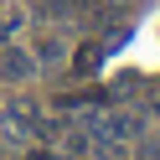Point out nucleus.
Here are the masks:
<instances>
[{"label": "nucleus", "mask_w": 160, "mask_h": 160, "mask_svg": "<svg viewBox=\"0 0 160 160\" xmlns=\"http://www.w3.org/2000/svg\"><path fill=\"white\" fill-rule=\"evenodd\" d=\"M98 62H103V47H98V42H93V47H83V52H78V57H72V72H78V78H88V72H93V67H98Z\"/></svg>", "instance_id": "nucleus-3"}, {"label": "nucleus", "mask_w": 160, "mask_h": 160, "mask_svg": "<svg viewBox=\"0 0 160 160\" xmlns=\"http://www.w3.org/2000/svg\"><path fill=\"white\" fill-rule=\"evenodd\" d=\"M134 160H160V139H150V145L134 150Z\"/></svg>", "instance_id": "nucleus-5"}, {"label": "nucleus", "mask_w": 160, "mask_h": 160, "mask_svg": "<svg viewBox=\"0 0 160 160\" xmlns=\"http://www.w3.org/2000/svg\"><path fill=\"white\" fill-rule=\"evenodd\" d=\"M0 129H5V134L11 139H26V134H36V119H31V108H5V114H0Z\"/></svg>", "instance_id": "nucleus-2"}, {"label": "nucleus", "mask_w": 160, "mask_h": 160, "mask_svg": "<svg viewBox=\"0 0 160 160\" xmlns=\"http://www.w3.org/2000/svg\"><path fill=\"white\" fill-rule=\"evenodd\" d=\"M11 31H21V11H11V5H0V42Z\"/></svg>", "instance_id": "nucleus-4"}, {"label": "nucleus", "mask_w": 160, "mask_h": 160, "mask_svg": "<svg viewBox=\"0 0 160 160\" xmlns=\"http://www.w3.org/2000/svg\"><path fill=\"white\" fill-rule=\"evenodd\" d=\"M26 160H57V155H52V150H31Z\"/></svg>", "instance_id": "nucleus-6"}, {"label": "nucleus", "mask_w": 160, "mask_h": 160, "mask_svg": "<svg viewBox=\"0 0 160 160\" xmlns=\"http://www.w3.org/2000/svg\"><path fill=\"white\" fill-rule=\"evenodd\" d=\"M31 72H36L31 52H21V47H5V52H0V78H5V83H26Z\"/></svg>", "instance_id": "nucleus-1"}]
</instances>
